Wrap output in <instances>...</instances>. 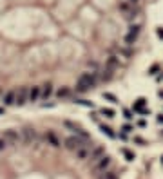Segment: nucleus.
<instances>
[{"instance_id":"1","label":"nucleus","mask_w":163,"mask_h":179,"mask_svg":"<svg viewBox=\"0 0 163 179\" xmlns=\"http://www.w3.org/2000/svg\"><path fill=\"white\" fill-rule=\"evenodd\" d=\"M98 74H100V71L82 72V74H80V78H78V85H76V91H78V92H85V91H89V89L96 87V83L100 82Z\"/></svg>"},{"instance_id":"2","label":"nucleus","mask_w":163,"mask_h":179,"mask_svg":"<svg viewBox=\"0 0 163 179\" xmlns=\"http://www.w3.org/2000/svg\"><path fill=\"white\" fill-rule=\"evenodd\" d=\"M138 34H140V26H131L129 27V33L125 34V43L129 47H132L138 40Z\"/></svg>"},{"instance_id":"3","label":"nucleus","mask_w":163,"mask_h":179,"mask_svg":"<svg viewBox=\"0 0 163 179\" xmlns=\"http://www.w3.org/2000/svg\"><path fill=\"white\" fill-rule=\"evenodd\" d=\"M132 111L136 114H140V116H145V114H149L147 111V99L145 98H138L134 103H132Z\"/></svg>"},{"instance_id":"4","label":"nucleus","mask_w":163,"mask_h":179,"mask_svg":"<svg viewBox=\"0 0 163 179\" xmlns=\"http://www.w3.org/2000/svg\"><path fill=\"white\" fill-rule=\"evenodd\" d=\"M65 147L69 148V150H73V152H76L80 147H83V141L80 138H75V136H71V138H67L65 139Z\"/></svg>"},{"instance_id":"5","label":"nucleus","mask_w":163,"mask_h":179,"mask_svg":"<svg viewBox=\"0 0 163 179\" xmlns=\"http://www.w3.org/2000/svg\"><path fill=\"white\" fill-rule=\"evenodd\" d=\"M26 101H29V92L26 89H20V91L15 94V103H16V105H24Z\"/></svg>"},{"instance_id":"6","label":"nucleus","mask_w":163,"mask_h":179,"mask_svg":"<svg viewBox=\"0 0 163 179\" xmlns=\"http://www.w3.org/2000/svg\"><path fill=\"white\" fill-rule=\"evenodd\" d=\"M94 168L96 170H109L111 168V159H109L107 156H103V157H100V159H96V165H94Z\"/></svg>"},{"instance_id":"7","label":"nucleus","mask_w":163,"mask_h":179,"mask_svg":"<svg viewBox=\"0 0 163 179\" xmlns=\"http://www.w3.org/2000/svg\"><path fill=\"white\" fill-rule=\"evenodd\" d=\"M38 98H42V91H40V87H33L31 91H29V101H36Z\"/></svg>"},{"instance_id":"8","label":"nucleus","mask_w":163,"mask_h":179,"mask_svg":"<svg viewBox=\"0 0 163 179\" xmlns=\"http://www.w3.org/2000/svg\"><path fill=\"white\" fill-rule=\"evenodd\" d=\"M100 130H102L103 134H105V136H109V138H112V139H114V138L118 136V134H116L114 130H112V128H111V127H109V125H103V123H100Z\"/></svg>"},{"instance_id":"9","label":"nucleus","mask_w":163,"mask_h":179,"mask_svg":"<svg viewBox=\"0 0 163 179\" xmlns=\"http://www.w3.org/2000/svg\"><path fill=\"white\" fill-rule=\"evenodd\" d=\"M51 96H53V85H51V83H46V85L42 87V98L49 99Z\"/></svg>"},{"instance_id":"10","label":"nucleus","mask_w":163,"mask_h":179,"mask_svg":"<svg viewBox=\"0 0 163 179\" xmlns=\"http://www.w3.org/2000/svg\"><path fill=\"white\" fill-rule=\"evenodd\" d=\"M103 154H105L103 147H94L91 150V159H100V157H103Z\"/></svg>"},{"instance_id":"11","label":"nucleus","mask_w":163,"mask_h":179,"mask_svg":"<svg viewBox=\"0 0 163 179\" xmlns=\"http://www.w3.org/2000/svg\"><path fill=\"white\" fill-rule=\"evenodd\" d=\"M46 139H47L49 143H51V147H54V148H58V147H60V139L54 136V134H51V132L46 134Z\"/></svg>"},{"instance_id":"12","label":"nucleus","mask_w":163,"mask_h":179,"mask_svg":"<svg viewBox=\"0 0 163 179\" xmlns=\"http://www.w3.org/2000/svg\"><path fill=\"white\" fill-rule=\"evenodd\" d=\"M118 65H120V58L118 56H109L107 58V67L109 69H116Z\"/></svg>"},{"instance_id":"13","label":"nucleus","mask_w":163,"mask_h":179,"mask_svg":"<svg viewBox=\"0 0 163 179\" xmlns=\"http://www.w3.org/2000/svg\"><path fill=\"white\" fill-rule=\"evenodd\" d=\"M102 98H103V99H107V101H111L112 105L120 103V99H118V98H116V96H114L112 92H103V94H102Z\"/></svg>"},{"instance_id":"14","label":"nucleus","mask_w":163,"mask_h":179,"mask_svg":"<svg viewBox=\"0 0 163 179\" xmlns=\"http://www.w3.org/2000/svg\"><path fill=\"white\" fill-rule=\"evenodd\" d=\"M100 114H102V116H105V118H114L116 111H114V109H111V107H103L100 111Z\"/></svg>"},{"instance_id":"15","label":"nucleus","mask_w":163,"mask_h":179,"mask_svg":"<svg viewBox=\"0 0 163 179\" xmlns=\"http://www.w3.org/2000/svg\"><path fill=\"white\" fill-rule=\"evenodd\" d=\"M98 179H118V176H116L114 170H107V172H103L102 176H98Z\"/></svg>"},{"instance_id":"16","label":"nucleus","mask_w":163,"mask_h":179,"mask_svg":"<svg viewBox=\"0 0 163 179\" xmlns=\"http://www.w3.org/2000/svg\"><path fill=\"white\" fill-rule=\"evenodd\" d=\"M6 105H15V94L13 92H7L6 96H4V99H2Z\"/></svg>"},{"instance_id":"17","label":"nucleus","mask_w":163,"mask_h":179,"mask_svg":"<svg viewBox=\"0 0 163 179\" xmlns=\"http://www.w3.org/2000/svg\"><path fill=\"white\" fill-rule=\"evenodd\" d=\"M56 96H58V98H69V96H71V91H69L67 87H62L60 91H58Z\"/></svg>"},{"instance_id":"18","label":"nucleus","mask_w":163,"mask_h":179,"mask_svg":"<svg viewBox=\"0 0 163 179\" xmlns=\"http://www.w3.org/2000/svg\"><path fill=\"white\" fill-rule=\"evenodd\" d=\"M76 103H78V105H82V107H89V109L94 107V103L89 101V99H76Z\"/></svg>"},{"instance_id":"19","label":"nucleus","mask_w":163,"mask_h":179,"mask_svg":"<svg viewBox=\"0 0 163 179\" xmlns=\"http://www.w3.org/2000/svg\"><path fill=\"white\" fill-rule=\"evenodd\" d=\"M123 116H125L127 121H131V119H134V111H131V109H123Z\"/></svg>"},{"instance_id":"20","label":"nucleus","mask_w":163,"mask_h":179,"mask_svg":"<svg viewBox=\"0 0 163 179\" xmlns=\"http://www.w3.org/2000/svg\"><path fill=\"white\" fill-rule=\"evenodd\" d=\"M121 154L125 156L127 161H132V159H134V154H132L131 150H127V148H121Z\"/></svg>"},{"instance_id":"21","label":"nucleus","mask_w":163,"mask_h":179,"mask_svg":"<svg viewBox=\"0 0 163 179\" xmlns=\"http://www.w3.org/2000/svg\"><path fill=\"white\" fill-rule=\"evenodd\" d=\"M120 53L123 54V56H127V58L132 56V49H131L129 45H127V47H121V49H120Z\"/></svg>"},{"instance_id":"22","label":"nucleus","mask_w":163,"mask_h":179,"mask_svg":"<svg viewBox=\"0 0 163 179\" xmlns=\"http://www.w3.org/2000/svg\"><path fill=\"white\" fill-rule=\"evenodd\" d=\"M121 130H123V132H125V134H131L132 130H134V127H132V125H131V123H125V125H123V127H121Z\"/></svg>"},{"instance_id":"23","label":"nucleus","mask_w":163,"mask_h":179,"mask_svg":"<svg viewBox=\"0 0 163 179\" xmlns=\"http://www.w3.org/2000/svg\"><path fill=\"white\" fill-rule=\"evenodd\" d=\"M158 72H160V65H158V63H154V65L149 69V74H152V76H154V74H158Z\"/></svg>"},{"instance_id":"24","label":"nucleus","mask_w":163,"mask_h":179,"mask_svg":"<svg viewBox=\"0 0 163 179\" xmlns=\"http://www.w3.org/2000/svg\"><path fill=\"white\" fill-rule=\"evenodd\" d=\"M156 34H158V38H160V40H163V27H158L156 29Z\"/></svg>"},{"instance_id":"25","label":"nucleus","mask_w":163,"mask_h":179,"mask_svg":"<svg viewBox=\"0 0 163 179\" xmlns=\"http://www.w3.org/2000/svg\"><path fill=\"white\" fill-rule=\"evenodd\" d=\"M136 125H138V127H145V125H147V121H145V119H138Z\"/></svg>"},{"instance_id":"26","label":"nucleus","mask_w":163,"mask_h":179,"mask_svg":"<svg viewBox=\"0 0 163 179\" xmlns=\"http://www.w3.org/2000/svg\"><path fill=\"white\" fill-rule=\"evenodd\" d=\"M134 143H138V145H143V143H145V141H143L141 138H138V136H136V138H134Z\"/></svg>"},{"instance_id":"27","label":"nucleus","mask_w":163,"mask_h":179,"mask_svg":"<svg viewBox=\"0 0 163 179\" xmlns=\"http://www.w3.org/2000/svg\"><path fill=\"white\" fill-rule=\"evenodd\" d=\"M158 123H163V114H160V116H158Z\"/></svg>"},{"instance_id":"28","label":"nucleus","mask_w":163,"mask_h":179,"mask_svg":"<svg viewBox=\"0 0 163 179\" xmlns=\"http://www.w3.org/2000/svg\"><path fill=\"white\" fill-rule=\"evenodd\" d=\"M4 145H6V143H4V139H0V150L4 148Z\"/></svg>"},{"instance_id":"29","label":"nucleus","mask_w":163,"mask_h":179,"mask_svg":"<svg viewBox=\"0 0 163 179\" xmlns=\"http://www.w3.org/2000/svg\"><path fill=\"white\" fill-rule=\"evenodd\" d=\"M158 96H160V98L163 99V91H161V89H160V91H158Z\"/></svg>"},{"instance_id":"30","label":"nucleus","mask_w":163,"mask_h":179,"mask_svg":"<svg viewBox=\"0 0 163 179\" xmlns=\"http://www.w3.org/2000/svg\"><path fill=\"white\" fill-rule=\"evenodd\" d=\"M2 112H4V109H0V114H2Z\"/></svg>"},{"instance_id":"31","label":"nucleus","mask_w":163,"mask_h":179,"mask_svg":"<svg viewBox=\"0 0 163 179\" xmlns=\"http://www.w3.org/2000/svg\"><path fill=\"white\" fill-rule=\"evenodd\" d=\"M161 163H163V156H161Z\"/></svg>"},{"instance_id":"32","label":"nucleus","mask_w":163,"mask_h":179,"mask_svg":"<svg viewBox=\"0 0 163 179\" xmlns=\"http://www.w3.org/2000/svg\"><path fill=\"white\" fill-rule=\"evenodd\" d=\"M161 134H163V130H161Z\"/></svg>"}]
</instances>
